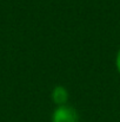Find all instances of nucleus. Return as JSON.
Here are the masks:
<instances>
[{
  "label": "nucleus",
  "instance_id": "nucleus-1",
  "mask_svg": "<svg viewBox=\"0 0 120 122\" xmlns=\"http://www.w3.org/2000/svg\"><path fill=\"white\" fill-rule=\"evenodd\" d=\"M53 122H79V119L73 108L60 106L53 113Z\"/></svg>",
  "mask_w": 120,
  "mask_h": 122
},
{
  "label": "nucleus",
  "instance_id": "nucleus-2",
  "mask_svg": "<svg viewBox=\"0 0 120 122\" xmlns=\"http://www.w3.org/2000/svg\"><path fill=\"white\" fill-rule=\"evenodd\" d=\"M67 98H68V94H67V90L64 86L58 85V86H55L53 89L52 100L54 101V103H57L59 106H64L67 102Z\"/></svg>",
  "mask_w": 120,
  "mask_h": 122
},
{
  "label": "nucleus",
  "instance_id": "nucleus-3",
  "mask_svg": "<svg viewBox=\"0 0 120 122\" xmlns=\"http://www.w3.org/2000/svg\"><path fill=\"white\" fill-rule=\"evenodd\" d=\"M116 64H117V69H118V71L120 72V50H119V52H118V55H117V61H116Z\"/></svg>",
  "mask_w": 120,
  "mask_h": 122
}]
</instances>
